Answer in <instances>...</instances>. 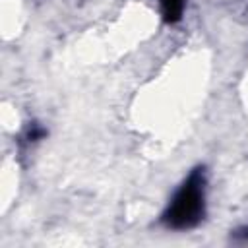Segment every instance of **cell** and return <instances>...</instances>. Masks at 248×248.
<instances>
[{
    "label": "cell",
    "instance_id": "cell-2",
    "mask_svg": "<svg viewBox=\"0 0 248 248\" xmlns=\"http://www.w3.org/2000/svg\"><path fill=\"white\" fill-rule=\"evenodd\" d=\"M161 4H163L165 17H167L169 21L178 19V16H180V12H182V6H184L182 0H161Z\"/></svg>",
    "mask_w": 248,
    "mask_h": 248
},
{
    "label": "cell",
    "instance_id": "cell-1",
    "mask_svg": "<svg viewBox=\"0 0 248 248\" xmlns=\"http://www.w3.org/2000/svg\"><path fill=\"white\" fill-rule=\"evenodd\" d=\"M203 213V178L194 172L182 190L176 194L172 205L167 211V223L178 229L194 225Z\"/></svg>",
    "mask_w": 248,
    "mask_h": 248
}]
</instances>
